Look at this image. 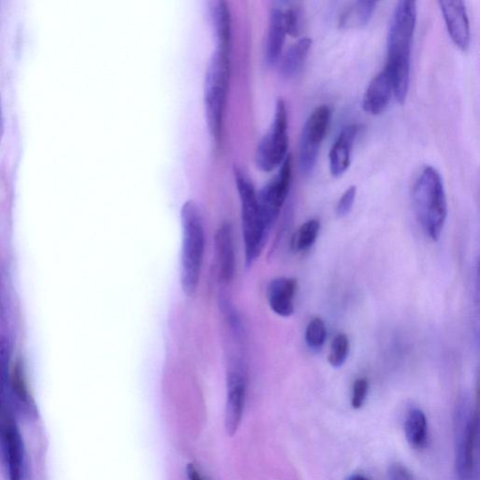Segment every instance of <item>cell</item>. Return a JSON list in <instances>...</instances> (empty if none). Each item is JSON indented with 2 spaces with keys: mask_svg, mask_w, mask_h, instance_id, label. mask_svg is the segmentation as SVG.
I'll use <instances>...</instances> for the list:
<instances>
[{
  "mask_svg": "<svg viewBox=\"0 0 480 480\" xmlns=\"http://www.w3.org/2000/svg\"><path fill=\"white\" fill-rule=\"evenodd\" d=\"M10 348L4 339H0V418L12 408L9 398Z\"/></svg>",
  "mask_w": 480,
  "mask_h": 480,
  "instance_id": "obj_22",
  "label": "cell"
},
{
  "mask_svg": "<svg viewBox=\"0 0 480 480\" xmlns=\"http://www.w3.org/2000/svg\"><path fill=\"white\" fill-rule=\"evenodd\" d=\"M331 111L327 105L319 106L307 119L302 130L298 163L299 169L305 175L310 174L316 164L320 148L328 132Z\"/></svg>",
  "mask_w": 480,
  "mask_h": 480,
  "instance_id": "obj_10",
  "label": "cell"
},
{
  "mask_svg": "<svg viewBox=\"0 0 480 480\" xmlns=\"http://www.w3.org/2000/svg\"><path fill=\"white\" fill-rule=\"evenodd\" d=\"M287 34L283 11L275 7L270 13L268 33H266L264 44V59L270 65L275 64L280 60Z\"/></svg>",
  "mask_w": 480,
  "mask_h": 480,
  "instance_id": "obj_17",
  "label": "cell"
},
{
  "mask_svg": "<svg viewBox=\"0 0 480 480\" xmlns=\"http://www.w3.org/2000/svg\"><path fill=\"white\" fill-rule=\"evenodd\" d=\"M415 2H400L391 17L387 33V62L385 69L393 84L394 96L403 104L411 82V48L417 24Z\"/></svg>",
  "mask_w": 480,
  "mask_h": 480,
  "instance_id": "obj_1",
  "label": "cell"
},
{
  "mask_svg": "<svg viewBox=\"0 0 480 480\" xmlns=\"http://www.w3.org/2000/svg\"><path fill=\"white\" fill-rule=\"evenodd\" d=\"M187 475L189 480H205L193 465H189L187 467Z\"/></svg>",
  "mask_w": 480,
  "mask_h": 480,
  "instance_id": "obj_31",
  "label": "cell"
},
{
  "mask_svg": "<svg viewBox=\"0 0 480 480\" xmlns=\"http://www.w3.org/2000/svg\"><path fill=\"white\" fill-rule=\"evenodd\" d=\"M346 480H371L369 477L362 475H353L350 476Z\"/></svg>",
  "mask_w": 480,
  "mask_h": 480,
  "instance_id": "obj_32",
  "label": "cell"
},
{
  "mask_svg": "<svg viewBox=\"0 0 480 480\" xmlns=\"http://www.w3.org/2000/svg\"><path fill=\"white\" fill-rule=\"evenodd\" d=\"M327 329L322 319L313 318L306 329L305 340L313 350H319L325 344Z\"/></svg>",
  "mask_w": 480,
  "mask_h": 480,
  "instance_id": "obj_25",
  "label": "cell"
},
{
  "mask_svg": "<svg viewBox=\"0 0 480 480\" xmlns=\"http://www.w3.org/2000/svg\"><path fill=\"white\" fill-rule=\"evenodd\" d=\"M320 231V223L317 220H310L298 229L293 241L295 250L297 252L306 251L315 242Z\"/></svg>",
  "mask_w": 480,
  "mask_h": 480,
  "instance_id": "obj_24",
  "label": "cell"
},
{
  "mask_svg": "<svg viewBox=\"0 0 480 480\" xmlns=\"http://www.w3.org/2000/svg\"><path fill=\"white\" fill-rule=\"evenodd\" d=\"M388 480H414V478L403 466L395 464L389 468Z\"/></svg>",
  "mask_w": 480,
  "mask_h": 480,
  "instance_id": "obj_30",
  "label": "cell"
},
{
  "mask_svg": "<svg viewBox=\"0 0 480 480\" xmlns=\"http://www.w3.org/2000/svg\"><path fill=\"white\" fill-rule=\"evenodd\" d=\"M439 6L452 42L460 50L467 51L471 33L466 4L460 0H442Z\"/></svg>",
  "mask_w": 480,
  "mask_h": 480,
  "instance_id": "obj_12",
  "label": "cell"
},
{
  "mask_svg": "<svg viewBox=\"0 0 480 480\" xmlns=\"http://www.w3.org/2000/svg\"><path fill=\"white\" fill-rule=\"evenodd\" d=\"M311 47L310 38L301 39L290 46L281 61L280 73L282 77L290 79L299 73L305 63Z\"/></svg>",
  "mask_w": 480,
  "mask_h": 480,
  "instance_id": "obj_20",
  "label": "cell"
},
{
  "mask_svg": "<svg viewBox=\"0 0 480 480\" xmlns=\"http://www.w3.org/2000/svg\"><path fill=\"white\" fill-rule=\"evenodd\" d=\"M416 216L426 234L434 241L441 236L448 216V203L441 175L427 167L417 180L413 191Z\"/></svg>",
  "mask_w": 480,
  "mask_h": 480,
  "instance_id": "obj_3",
  "label": "cell"
},
{
  "mask_svg": "<svg viewBox=\"0 0 480 480\" xmlns=\"http://www.w3.org/2000/svg\"><path fill=\"white\" fill-rule=\"evenodd\" d=\"M9 389L22 414L29 419L37 418V409L29 395L24 370L20 362L14 364L10 370Z\"/></svg>",
  "mask_w": 480,
  "mask_h": 480,
  "instance_id": "obj_18",
  "label": "cell"
},
{
  "mask_svg": "<svg viewBox=\"0 0 480 480\" xmlns=\"http://www.w3.org/2000/svg\"><path fill=\"white\" fill-rule=\"evenodd\" d=\"M183 247L181 283L183 292L191 297L197 292L205 252V231L200 209L192 200L187 201L181 213Z\"/></svg>",
  "mask_w": 480,
  "mask_h": 480,
  "instance_id": "obj_2",
  "label": "cell"
},
{
  "mask_svg": "<svg viewBox=\"0 0 480 480\" xmlns=\"http://www.w3.org/2000/svg\"><path fill=\"white\" fill-rule=\"evenodd\" d=\"M226 386L225 430L229 436H234L242 420L247 394V373L241 361L229 362Z\"/></svg>",
  "mask_w": 480,
  "mask_h": 480,
  "instance_id": "obj_11",
  "label": "cell"
},
{
  "mask_svg": "<svg viewBox=\"0 0 480 480\" xmlns=\"http://www.w3.org/2000/svg\"><path fill=\"white\" fill-rule=\"evenodd\" d=\"M455 468L459 480H479V420L468 396L460 398L454 418Z\"/></svg>",
  "mask_w": 480,
  "mask_h": 480,
  "instance_id": "obj_4",
  "label": "cell"
},
{
  "mask_svg": "<svg viewBox=\"0 0 480 480\" xmlns=\"http://www.w3.org/2000/svg\"><path fill=\"white\" fill-rule=\"evenodd\" d=\"M369 389V383L365 378H360L354 384L352 406L354 409H360L364 404L367 393Z\"/></svg>",
  "mask_w": 480,
  "mask_h": 480,
  "instance_id": "obj_28",
  "label": "cell"
},
{
  "mask_svg": "<svg viewBox=\"0 0 480 480\" xmlns=\"http://www.w3.org/2000/svg\"><path fill=\"white\" fill-rule=\"evenodd\" d=\"M298 12L294 8L283 11L284 24H286L287 33L293 37H297L299 32Z\"/></svg>",
  "mask_w": 480,
  "mask_h": 480,
  "instance_id": "obj_29",
  "label": "cell"
},
{
  "mask_svg": "<svg viewBox=\"0 0 480 480\" xmlns=\"http://www.w3.org/2000/svg\"><path fill=\"white\" fill-rule=\"evenodd\" d=\"M297 281L294 278L281 277L271 281L268 288V300L272 310L281 317L294 313V297Z\"/></svg>",
  "mask_w": 480,
  "mask_h": 480,
  "instance_id": "obj_14",
  "label": "cell"
},
{
  "mask_svg": "<svg viewBox=\"0 0 480 480\" xmlns=\"http://www.w3.org/2000/svg\"><path fill=\"white\" fill-rule=\"evenodd\" d=\"M0 452L5 480H23L25 447L13 411L0 419Z\"/></svg>",
  "mask_w": 480,
  "mask_h": 480,
  "instance_id": "obj_8",
  "label": "cell"
},
{
  "mask_svg": "<svg viewBox=\"0 0 480 480\" xmlns=\"http://www.w3.org/2000/svg\"><path fill=\"white\" fill-rule=\"evenodd\" d=\"M291 180L292 159L289 155L281 166L279 173L258 192L260 217L269 232L288 199Z\"/></svg>",
  "mask_w": 480,
  "mask_h": 480,
  "instance_id": "obj_9",
  "label": "cell"
},
{
  "mask_svg": "<svg viewBox=\"0 0 480 480\" xmlns=\"http://www.w3.org/2000/svg\"><path fill=\"white\" fill-rule=\"evenodd\" d=\"M358 132L357 126H349L337 138L329 152V169L333 176L339 177L349 168L352 149Z\"/></svg>",
  "mask_w": 480,
  "mask_h": 480,
  "instance_id": "obj_16",
  "label": "cell"
},
{
  "mask_svg": "<svg viewBox=\"0 0 480 480\" xmlns=\"http://www.w3.org/2000/svg\"><path fill=\"white\" fill-rule=\"evenodd\" d=\"M406 439L414 449H422L428 435V425L425 414L419 409L409 411L404 425Z\"/></svg>",
  "mask_w": 480,
  "mask_h": 480,
  "instance_id": "obj_21",
  "label": "cell"
},
{
  "mask_svg": "<svg viewBox=\"0 0 480 480\" xmlns=\"http://www.w3.org/2000/svg\"><path fill=\"white\" fill-rule=\"evenodd\" d=\"M349 340L345 334L337 335L334 338L331 352L329 355V362L335 368H339L345 364L349 354Z\"/></svg>",
  "mask_w": 480,
  "mask_h": 480,
  "instance_id": "obj_26",
  "label": "cell"
},
{
  "mask_svg": "<svg viewBox=\"0 0 480 480\" xmlns=\"http://www.w3.org/2000/svg\"><path fill=\"white\" fill-rule=\"evenodd\" d=\"M394 95L393 84L386 69L370 83L363 98V110L372 116L382 114Z\"/></svg>",
  "mask_w": 480,
  "mask_h": 480,
  "instance_id": "obj_15",
  "label": "cell"
},
{
  "mask_svg": "<svg viewBox=\"0 0 480 480\" xmlns=\"http://www.w3.org/2000/svg\"><path fill=\"white\" fill-rule=\"evenodd\" d=\"M216 252L219 265V275L223 282L233 280L236 272V253L233 227L224 223L216 237Z\"/></svg>",
  "mask_w": 480,
  "mask_h": 480,
  "instance_id": "obj_13",
  "label": "cell"
},
{
  "mask_svg": "<svg viewBox=\"0 0 480 480\" xmlns=\"http://www.w3.org/2000/svg\"><path fill=\"white\" fill-rule=\"evenodd\" d=\"M229 81L228 51L216 48L209 60L204 82L206 119L209 133L216 141L223 133Z\"/></svg>",
  "mask_w": 480,
  "mask_h": 480,
  "instance_id": "obj_5",
  "label": "cell"
},
{
  "mask_svg": "<svg viewBox=\"0 0 480 480\" xmlns=\"http://www.w3.org/2000/svg\"><path fill=\"white\" fill-rule=\"evenodd\" d=\"M289 146V112L287 103L279 99L272 126L259 142L256 164L264 172H272L287 159Z\"/></svg>",
  "mask_w": 480,
  "mask_h": 480,
  "instance_id": "obj_7",
  "label": "cell"
},
{
  "mask_svg": "<svg viewBox=\"0 0 480 480\" xmlns=\"http://www.w3.org/2000/svg\"><path fill=\"white\" fill-rule=\"evenodd\" d=\"M357 197V187L351 186L346 192L343 194L339 203H338L336 207V216L337 217L343 218L346 217L348 213L351 211L353 205Z\"/></svg>",
  "mask_w": 480,
  "mask_h": 480,
  "instance_id": "obj_27",
  "label": "cell"
},
{
  "mask_svg": "<svg viewBox=\"0 0 480 480\" xmlns=\"http://www.w3.org/2000/svg\"><path fill=\"white\" fill-rule=\"evenodd\" d=\"M233 173L240 201L246 264L251 265L260 256L270 232L262 223L258 192L250 177L237 166Z\"/></svg>",
  "mask_w": 480,
  "mask_h": 480,
  "instance_id": "obj_6",
  "label": "cell"
},
{
  "mask_svg": "<svg viewBox=\"0 0 480 480\" xmlns=\"http://www.w3.org/2000/svg\"><path fill=\"white\" fill-rule=\"evenodd\" d=\"M208 11L213 29L216 31L217 48L228 51L231 41V14L227 3L212 0Z\"/></svg>",
  "mask_w": 480,
  "mask_h": 480,
  "instance_id": "obj_19",
  "label": "cell"
},
{
  "mask_svg": "<svg viewBox=\"0 0 480 480\" xmlns=\"http://www.w3.org/2000/svg\"><path fill=\"white\" fill-rule=\"evenodd\" d=\"M377 7L375 2H358L347 9L342 15L341 25L347 28L349 25L359 27L366 26Z\"/></svg>",
  "mask_w": 480,
  "mask_h": 480,
  "instance_id": "obj_23",
  "label": "cell"
}]
</instances>
